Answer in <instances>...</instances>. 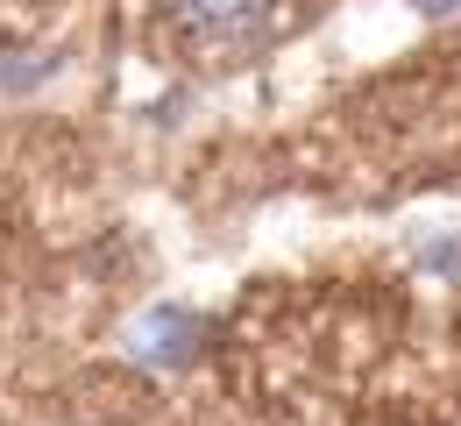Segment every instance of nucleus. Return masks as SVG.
Segmentation results:
<instances>
[{
  "label": "nucleus",
  "mask_w": 461,
  "mask_h": 426,
  "mask_svg": "<svg viewBox=\"0 0 461 426\" xmlns=\"http://www.w3.org/2000/svg\"><path fill=\"white\" fill-rule=\"evenodd\" d=\"M164 14L192 43H241L277 14V0H164Z\"/></svg>",
  "instance_id": "f257e3e1"
},
{
  "label": "nucleus",
  "mask_w": 461,
  "mask_h": 426,
  "mask_svg": "<svg viewBox=\"0 0 461 426\" xmlns=\"http://www.w3.org/2000/svg\"><path fill=\"white\" fill-rule=\"evenodd\" d=\"M426 7H440V0H426ZM455 7H461V0H455Z\"/></svg>",
  "instance_id": "f03ea898"
}]
</instances>
